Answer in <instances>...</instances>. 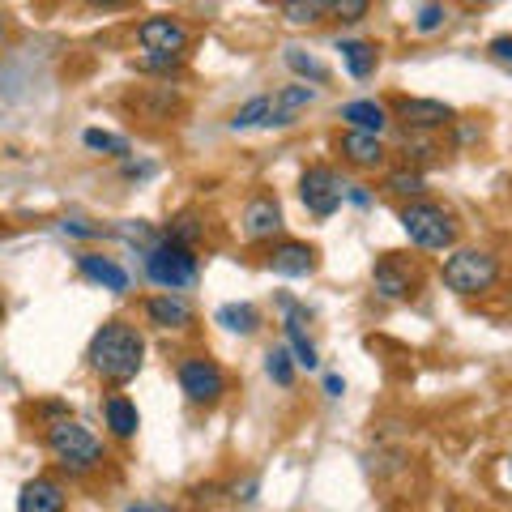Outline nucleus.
I'll list each match as a JSON object with an SVG mask.
<instances>
[{
  "mask_svg": "<svg viewBox=\"0 0 512 512\" xmlns=\"http://www.w3.org/2000/svg\"><path fill=\"white\" fill-rule=\"evenodd\" d=\"M146 320L158 329H188L192 325V308L184 299H175V295H154L146 299Z\"/></svg>",
  "mask_w": 512,
  "mask_h": 512,
  "instance_id": "f3484780",
  "label": "nucleus"
},
{
  "mask_svg": "<svg viewBox=\"0 0 512 512\" xmlns=\"http://www.w3.org/2000/svg\"><path fill=\"white\" fill-rule=\"evenodd\" d=\"M214 320H218L222 329L239 333V338H248V333L261 329V312H256L252 303H222V308L214 312Z\"/></svg>",
  "mask_w": 512,
  "mask_h": 512,
  "instance_id": "4be33fe9",
  "label": "nucleus"
},
{
  "mask_svg": "<svg viewBox=\"0 0 512 512\" xmlns=\"http://www.w3.org/2000/svg\"><path fill=\"white\" fill-rule=\"evenodd\" d=\"M423 188H427L423 171L402 167V171H389V175H384V192H393V197H414V201H419Z\"/></svg>",
  "mask_w": 512,
  "mask_h": 512,
  "instance_id": "393cba45",
  "label": "nucleus"
},
{
  "mask_svg": "<svg viewBox=\"0 0 512 512\" xmlns=\"http://www.w3.org/2000/svg\"><path fill=\"white\" fill-rule=\"evenodd\" d=\"M137 43L146 47V52H180L188 47V30L175 22V18H146L137 26Z\"/></svg>",
  "mask_w": 512,
  "mask_h": 512,
  "instance_id": "f8f14e48",
  "label": "nucleus"
},
{
  "mask_svg": "<svg viewBox=\"0 0 512 512\" xmlns=\"http://www.w3.org/2000/svg\"><path fill=\"white\" fill-rule=\"evenodd\" d=\"M444 18H448V9L440 5V0H431V5L419 9V22H414V30H419V35H431V30L444 26Z\"/></svg>",
  "mask_w": 512,
  "mask_h": 512,
  "instance_id": "2f4dec72",
  "label": "nucleus"
},
{
  "mask_svg": "<svg viewBox=\"0 0 512 512\" xmlns=\"http://www.w3.org/2000/svg\"><path fill=\"white\" fill-rule=\"evenodd\" d=\"M0 320H5V295H0Z\"/></svg>",
  "mask_w": 512,
  "mask_h": 512,
  "instance_id": "4c0bfd02",
  "label": "nucleus"
},
{
  "mask_svg": "<svg viewBox=\"0 0 512 512\" xmlns=\"http://www.w3.org/2000/svg\"><path fill=\"white\" fill-rule=\"evenodd\" d=\"M325 393H329V397H342V393H346V380H342V376H325Z\"/></svg>",
  "mask_w": 512,
  "mask_h": 512,
  "instance_id": "c9c22d12",
  "label": "nucleus"
},
{
  "mask_svg": "<svg viewBox=\"0 0 512 512\" xmlns=\"http://www.w3.org/2000/svg\"><path fill=\"white\" fill-rule=\"evenodd\" d=\"M282 18L291 26H320L329 18V0H282Z\"/></svg>",
  "mask_w": 512,
  "mask_h": 512,
  "instance_id": "5701e85b",
  "label": "nucleus"
},
{
  "mask_svg": "<svg viewBox=\"0 0 512 512\" xmlns=\"http://www.w3.org/2000/svg\"><path fill=\"white\" fill-rule=\"evenodd\" d=\"M367 9H372V0H329V18L338 22H363Z\"/></svg>",
  "mask_w": 512,
  "mask_h": 512,
  "instance_id": "7c9ffc66",
  "label": "nucleus"
},
{
  "mask_svg": "<svg viewBox=\"0 0 512 512\" xmlns=\"http://www.w3.org/2000/svg\"><path fill=\"white\" fill-rule=\"evenodd\" d=\"M128 512H171V508L158 500H137V504H128Z\"/></svg>",
  "mask_w": 512,
  "mask_h": 512,
  "instance_id": "f704fd0d",
  "label": "nucleus"
},
{
  "mask_svg": "<svg viewBox=\"0 0 512 512\" xmlns=\"http://www.w3.org/2000/svg\"><path fill=\"white\" fill-rule=\"evenodd\" d=\"M146 274L154 286L163 291H184V286L197 282V252L184 244H171V239H158V244L146 252Z\"/></svg>",
  "mask_w": 512,
  "mask_h": 512,
  "instance_id": "39448f33",
  "label": "nucleus"
},
{
  "mask_svg": "<svg viewBox=\"0 0 512 512\" xmlns=\"http://www.w3.org/2000/svg\"><path fill=\"white\" fill-rule=\"evenodd\" d=\"M393 116L397 124H406L410 133H440V128H448L457 120V111L440 103V99H393Z\"/></svg>",
  "mask_w": 512,
  "mask_h": 512,
  "instance_id": "6e6552de",
  "label": "nucleus"
},
{
  "mask_svg": "<svg viewBox=\"0 0 512 512\" xmlns=\"http://www.w3.org/2000/svg\"><path fill=\"white\" fill-rule=\"evenodd\" d=\"M86 5H94V9H124L128 0H86Z\"/></svg>",
  "mask_w": 512,
  "mask_h": 512,
  "instance_id": "e433bc0d",
  "label": "nucleus"
},
{
  "mask_svg": "<svg viewBox=\"0 0 512 512\" xmlns=\"http://www.w3.org/2000/svg\"><path fill=\"white\" fill-rule=\"evenodd\" d=\"M397 222H402V231L414 248H423V252H444V248H453L457 244V222L453 214L444 210V205L436 201H410L402 205V214H397Z\"/></svg>",
  "mask_w": 512,
  "mask_h": 512,
  "instance_id": "7ed1b4c3",
  "label": "nucleus"
},
{
  "mask_svg": "<svg viewBox=\"0 0 512 512\" xmlns=\"http://www.w3.org/2000/svg\"><path fill=\"white\" fill-rule=\"evenodd\" d=\"M282 329H286V342H291V355H295V363H299V367H308V372H312V367H316L320 359H316V346L308 342V333L295 329V325H282Z\"/></svg>",
  "mask_w": 512,
  "mask_h": 512,
  "instance_id": "c85d7f7f",
  "label": "nucleus"
},
{
  "mask_svg": "<svg viewBox=\"0 0 512 512\" xmlns=\"http://www.w3.org/2000/svg\"><path fill=\"white\" fill-rule=\"evenodd\" d=\"M43 444H47V453L56 457V466L69 478H86V474L107 466L103 440L94 436V431H86L82 423H73V419H52L47 423L43 427Z\"/></svg>",
  "mask_w": 512,
  "mask_h": 512,
  "instance_id": "f03ea898",
  "label": "nucleus"
},
{
  "mask_svg": "<svg viewBox=\"0 0 512 512\" xmlns=\"http://www.w3.org/2000/svg\"><path fill=\"white\" fill-rule=\"evenodd\" d=\"M180 389L192 406H214L222 402V393H227V376H222V367L205 355H188L180 359Z\"/></svg>",
  "mask_w": 512,
  "mask_h": 512,
  "instance_id": "0eeeda50",
  "label": "nucleus"
},
{
  "mask_svg": "<svg viewBox=\"0 0 512 512\" xmlns=\"http://www.w3.org/2000/svg\"><path fill=\"white\" fill-rule=\"evenodd\" d=\"M269 269H274L278 278H308V274H316V248L299 244V239H282V244L269 252Z\"/></svg>",
  "mask_w": 512,
  "mask_h": 512,
  "instance_id": "9b49d317",
  "label": "nucleus"
},
{
  "mask_svg": "<svg viewBox=\"0 0 512 512\" xmlns=\"http://www.w3.org/2000/svg\"><path fill=\"white\" fill-rule=\"evenodd\" d=\"M466 5H491V0H466Z\"/></svg>",
  "mask_w": 512,
  "mask_h": 512,
  "instance_id": "58836bf2",
  "label": "nucleus"
},
{
  "mask_svg": "<svg viewBox=\"0 0 512 512\" xmlns=\"http://www.w3.org/2000/svg\"><path fill=\"white\" fill-rule=\"evenodd\" d=\"M103 423H107V431L116 440H133L137 427H141V414H137V406L128 402L124 393H111L107 402H103Z\"/></svg>",
  "mask_w": 512,
  "mask_h": 512,
  "instance_id": "dca6fc26",
  "label": "nucleus"
},
{
  "mask_svg": "<svg viewBox=\"0 0 512 512\" xmlns=\"http://www.w3.org/2000/svg\"><path fill=\"white\" fill-rule=\"evenodd\" d=\"M316 99V90L312 86H286V90H278L274 94V128H282V124H295V116L303 107H308Z\"/></svg>",
  "mask_w": 512,
  "mask_h": 512,
  "instance_id": "aec40b11",
  "label": "nucleus"
},
{
  "mask_svg": "<svg viewBox=\"0 0 512 512\" xmlns=\"http://www.w3.org/2000/svg\"><path fill=\"white\" fill-rule=\"evenodd\" d=\"M278 231H282V205H278V197H269V192L252 197L244 205V235L248 239H274Z\"/></svg>",
  "mask_w": 512,
  "mask_h": 512,
  "instance_id": "ddd939ff",
  "label": "nucleus"
},
{
  "mask_svg": "<svg viewBox=\"0 0 512 512\" xmlns=\"http://www.w3.org/2000/svg\"><path fill=\"white\" fill-rule=\"evenodd\" d=\"M60 231H64V235H77V239H94V235H99V227H86V222H77V218L60 222Z\"/></svg>",
  "mask_w": 512,
  "mask_h": 512,
  "instance_id": "72a5a7b5",
  "label": "nucleus"
},
{
  "mask_svg": "<svg viewBox=\"0 0 512 512\" xmlns=\"http://www.w3.org/2000/svg\"><path fill=\"white\" fill-rule=\"evenodd\" d=\"M342 120L350 128H359V133H376L380 137L384 128H389V107L376 103V99H355V103L342 107Z\"/></svg>",
  "mask_w": 512,
  "mask_h": 512,
  "instance_id": "6ab92c4d",
  "label": "nucleus"
},
{
  "mask_svg": "<svg viewBox=\"0 0 512 512\" xmlns=\"http://www.w3.org/2000/svg\"><path fill=\"white\" fill-rule=\"evenodd\" d=\"M282 60H286V69L303 77V82H316V86L329 82V69H325V64H320L312 52H303V47H286Z\"/></svg>",
  "mask_w": 512,
  "mask_h": 512,
  "instance_id": "b1692460",
  "label": "nucleus"
},
{
  "mask_svg": "<svg viewBox=\"0 0 512 512\" xmlns=\"http://www.w3.org/2000/svg\"><path fill=\"white\" fill-rule=\"evenodd\" d=\"M338 154H342V163L359 167V171H380L384 158H389L384 141L376 133H359V128H346V133L338 137Z\"/></svg>",
  "mask_w": 512,
  "mask_h": 512,
  "instance_id": "1a4fd4ad",
  "label": "nucleus"
},
{
  "mask_svg": "<svg viewBox=\"0 0 512 512\" xmlns=\"http://www.w3.org/2000/svg\"><path fill=\"white\" fill-rule=\"evenodd\" d=\"M86 150L94 154H111V158H128V137H116V133H103V128H86L82 133Z\"/></svg>",
  "mask_w": 512,
  "mask_h": 512,
  "instance_id": "cd10ccee",
  "label": "nucleus"
},
{
  "mask_svg": "<svg viewBox=\"0 0 512 512\" xmlns=\"http://www.w3.org/2000/svg\"><path fill=\"white\" fill-rule=\"evenodd\" d=\"M64 508H69V495H64V487L47 474L30 478L18 495V512H64Z\"/></svg>",
  "mask_w": 512,
  "mask_h": 512,
  "instance_id": "4468645a",
  "label": "nucleus"
},
{
  "mask_svg": "<svg viewBox=\"0 0 512 512\" xmlns=\"http://www.w3.org/2000/svg\"><path fill=\"white\" fill-rule=\"evenodd\" d=\"M141 363H146V338L128 320H107L90 342V367L111 384L137 380Z\"/></svg>",
  "mask_w": 512,
  "mask_h": 512,
  "instance_id": "f257e3e1",
  "label": "nucleus"
},
{
  "mask_svg": "<svg viewBox=\"0 0 512 512\" xmlns=\"http://www.w3.org/2000/svg\"><path fill=\"white\" fill-rule=\"evenodd\" d=\"M231 128L244 133V128H274V94H256L231 116Z\"/></svg>",
  "mask_w": 512,
  "mask_h": 512,
  "instance_id": "412c9836",
  "label": "nucleus"
},
{
  "mask_svg": "<svg viewBox=\"0 0 512 512\" xmlns=\"http://www.w3.org/2000/svg\"><path fill=\"white\" fill-rule=\"evenodd\" d=\"M77 269H82V278L99 282L103 291H111V295H124V291H128V274H124V265H116L111 256L82 252V256H77Z\"/></svg>",
  "mask_w": 512,
  "mask_h": 512,
  "instance_id": "2eb2a0df",
  "label": "nucleus"
},
{
  "mask_svg": "<svg viewBox=\"0 0 512 512\" xmlns=\"http://www.w3.org/2000/svg\"><path fill=\"white\" fill-rule=\"evenodd\" d=\"M180 64H184L180 52H146L137 60V69L141 73H171V69H180Z\"/></svg>",
  "mask_w": 512,
  "mask_h": 512,
  "instance_id": "c756f323",
  "label": "nucleus"
},
{
  "mask_svg": "<svg viewBox=\"0 0 512 512\" xmlns=\"http://www.w3.org/2000/svg\"><path fill=\"white\" fill-rule=\"evenodd\" d=\"M508 474H512V457H508Z\"/></svg>",
  "mask_w": 512,
  "mask_h": 512,
  "instance_id": "ea45409f",
  "label": "nucleus"
},
{
  "mask_svg": "<svg viewBox=\"0 0 512 512\" xmlns=\"http://www.w3.org/2000/svg\"><path fill=\"white\" fill-rule=\"evenodd\" d=\"M338 52H342V64H346V73L355 77V82H367V77L376 73V64H380L376 43H367V39H342Z\"/></svg>",
  "mask_w": 512,
  "mask_h": 512,
  "instance_id": "a211bd4d",
  "label": "nucleus"
},
{
  "mask_svg": "<svg viewBox=\"0 0 512 512\" xmlns=\"http://www.w3.org/2000/svg\"><path fill=\"white\" fill-rule=\"evenodd\" d=\"M372 286L384 299H406L419 286V274H414V265L402 261V256H380L372 265Z\"/></svg>",
  "mask_w": 512,
  "mask_h": 512,
  "instance_id": "9d476101",
  "label": "nucleus"
},
{
  "mask_svg": "<svg viewBox=\"0 0 512 512\" xmlns=\"http://www.w3.org/2000/svg\"><path fill=\"white\" fill-rule=\"evenodd\" d=\"M299 197H303V205H308L312 218H333L346 201V180L333 167L316 163V167H308L299 175Z\"/></svg>",
  "mask_w": 512,
  "mask_h": 512,
  "instance_id": "423d86ee",
  "label": "nucleus"
},
{
  "mask_svg": "<svg viewBox=\"0 0 512 512\" xmlns=\"http://www.w3.org/2000/svg\"><path fill=\"white\" fill-rule=\"evenodd\" d=\"M265 372H269V380H274L278 389H291L295 384V355L286 346H274L265 355Z\"/></svg>",
  "mask_w": 512,
  "mask_h": 512,
  "instance_id": "a878e982",
  "label": "nucleus"
},
{
  "mask_svg": "<svg viewBox=\"0 0 512 512\" xmlns=\"http://www.w3.org/2000/svg\"><path fill=\"white\" fill-rule=\"evenodd\" d=\"M205 235V222L197 214H180V218H171V227L163 239H171V244H184V248H197V239Z\"/></svg>",
  "mask_w": 512,
  "mask_h": 512,
  "instance_id": "bb28decb",
  "label": "nucleus"
},
{
  "mask_svg": "<svg viewBox=\"0 0 512 512\" xmlns=\"http://www.w3.org/2000/svg\"><path fill=\"white\" fill-rule=\"evenodd\" d=\"M487 52H491V60H500V64H512V35H500V39H491V43H487Z\"/></svg>",
  "mask_w": 512,
  "mask_h": 512,
  "instance_id": "473e14b6",
  "label": "nucleus"
},
{
  "mask_svg": "<svg viewBox=\"0 0 512 512\" xmlns=\"http://www.w3.org/2000/svg\"><path fill=\"white\" fill-rule=\"evenodd\" d=\"M440 278H444V286L453 295L474 299V295H483V291H491V286L500 282V261H495L487 248H457L440 265Z\"/></svg>",
  "mask_w": 512,
  "mask_h": 512,
  "instance_id": "20e7f679",
  "label": "nucleus"
},
{
  "mask_svg": "<svg viewBox=\"0 0 512 512\" xmlns=\"http://www.w3.org/2000/svg\"><path fill=\"white\" fill-rule=\"evenodd\" d=\"M0 35H5V22H0Z\"/></svg>",
  "mask_w": 512,
  "mask_h": 512,
  "instance_id": "a19ab883",
  "label": "nucleus"
}]
</instances>
